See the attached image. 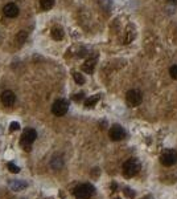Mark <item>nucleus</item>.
<instances>
[{"label":"nucleus","mask_w":177,"mask_h":199,"mask_svg":"<svg viewBox=\"0 0 177 199\" xmlns=\"http://www.w3.org/2000/svg\"><path fill=\"white\" fill-rule=\"evenodd\" d=\"M140 170V162L135 158H129L127 159L126 162L123 163V175L126 178H132L139 172Z\"/></svg>","instance_id":"obj_1"},{"label":"nucleus","mask_w":177,"mask_h":199,"mask_svg":"<svg viewBox=\"0 0 177 199\" xmlns=\"http://www.w3.org/2000/svg\"><path fill=\"white\" fill-rule=\"evenodd\" d=\"M37 138V131L34 129H32V127H28V129H25L23 131V135H21V146L24 147V150L25 151H31L32 149V143L36 141Z\"/></svg>","instance_id":"obj_2"},{"label":"nucleus","mask_w":177,"mask_h":199,"mask_svg":"<svg viewBox=\"0 0 177 199\" xmlns=\"http://www.w3.org/2000/svg\"><path fill=\"white\" fill-rule=\"evenodd\" d=\"M94 193H95V188L90 183H83V185H79L74 188L75 199H89L94 195Z\"/></svg>","instance_id":"obj_3"},{"label":"nucleus","mask_w":177,"mask_h":199,"mask_svg":"<svg viewBox=\"0 0 177 199\" xmlns=\"http://www.w3.org/2000/svg\"><path fill=\"white\" fill-rule=\"evenodd\" d=\"M160 162L166 167L176 165V162H177V151L173 150V149H166V150H164L163 153H161V155H160Z\"/></svg>","instance_id":"obj_4"},{"label":"nucleus","mask_w":177,"mask_h":199,"mask_svg":"<svg viewBox=\"0 0 177 199\" xmlns=\"http://www.w3.org/2000/svg\"><path fill=\"white\" fill-rule=\"evenodd\" d=\"M69 110V102L63 98H60V100L54 101L52 105V113L57 117H62L68 113Z\"/></svg>","instance_id":"obj_5"},{"label":"nucleus","mask_w":177,"mask_h":199,"mask_svg":"<svg viewBox=\"0 0 177 199\" xmlns=\"http://www.w3.org/2000/svg\"><path fill=\"white\" fill-rule=\"evenodd\" d=\"M126 101L129 106H139L143 101V96L137 89H131L127 92Z\"/></svg>","instance_id":"obj_6"},{"label":"nucleus","mask_w":177,"mask_h":199,"mask_svg":"<svg viewBox=\"0 0 177 199\" xmlns=\"http://www.w3.org/2000/svg\"><path fill=\"white\" fill-rule=\"evenodd\" d=\"M126 137V130L120 125H114L110 129V138L112 141H120Z\"/></svg>","instance_id":"obj_7"},{"label":"nucleus","mask_w":177,"mask_h":199,"mask_svg":"<svg viewBox=\"0 0 177 199\" xmlns=\"http://www.w3.org/2000/svg\"><path fill=\"white\" fill-rule=\"evenodd\" d=\"M16 101V96L13 92H11V90H5V92H3L1 94V102L4 106H12L13 103H15Z\"/></svg>","instance_id":"obj_8"},{"label":"nucleus","mask_w":177,"mask_h":199,"mask_svg":"<svg viewBox=\"0 0 177 199\" xmlns=\"http://www.w3.org/2000/svg\"><path fill=\"white\" fill-rule=\"evenodd\" d=\"M4 15L7 16V17H16V16L18 15V8L16 4H13V3H8L7 5L4 7Z\"/></svg>","instance_id":"obj_9"},{"label":"nucleus","mask_w":177,"mask_h":199,"mask_svg":"<svg viewBox=\"0 0 177 199\" xmlns=\"http://www.w3.org/2000/svg\"><path fill=\"white\" fill-rule=\"evenodd\" d=\"M8 186H9V188L13 191H20V190H24V188L26 187V183L21 179H12L9 183H8Z\"/></svg>","instance_id":"obj_10"},{"label":"nucleus","mask_w":177,"mask_h":199,"mask_svg":"<svg viewBox=\"0 0 177 199\" xmlns=\"http://www.w3.org/2000/svg\"><path fill=\"white\" fill-rule=\"evenodd\" d=\"M63 166V158L60 155H54L52 158V161H50V167H52L53 170H61Z\"/></svg>","instance_id":"obj_11"},{"label":"nucleus","mask_w":177,"mask_h":199,"mask_svg":"<svg viewBox=\"0 0 177 199\" xmlns=\"http://www.w3.org/2000/svg\"><path fill=\"white\" fill-rule=\"evenodd\" d=\"M94 66H95V60H92V58H90V60H87L86 63L82 65V70L85 72V73H92L94 72Z\"/></svg>","instance_id":"obj_12"},{"label":"nucleus","mask_w":177,"mask_h":199,"mask_svg":"<svg viewBox=\"0 0 177 199\" xmlns=\"http://www.w3.org/2000/svg\"><path fill=\"white\" fill-rule=\"evenodd\" d=\"M99 98H100L99 94L91 96V97H89L87 100H85V106H86V108H92V106H95V103L99 101Z\"/></svg>","instance_id":"obj_13"},{"label":"nucleus","mask_w":177,"mask_h":199,"mask_svg":"<svg viewBox=\"0 0 177 199\" xmlns=\"http://www.w3.org/2000/svg\"><path fill=\"white\" fill-rule=\"evenodd\" d=\"M63 29H61L60 27H55V28L52 29V37L54 40H57V41H60V40L63 39Z\"/></svg>","instance_id":"obj_14"},{"label":"nucleus","mask_w":177,"mask_h":199,"mask_svg":"<svg viewBox=\"0 0 177 199\" xmlns=\"http://www.w3.org/2000/svg\"><path fill=\"white\" fill-rule=\"evenodd\" d=\"M40 5L44 11H48L54 5V0H40Z\"/></svg>","instance_id":"obj_15"},{"label":"nucleus","mask_w":177,"mask_h":199,"mask_svg":"<svg viewBox=\"0 0 177 199\" xmlns=\"http://www.w3.org/2000/svg\"><path fill=\"white\" fill-rule=\"evenodd\" d=\"M26 37H28V33H26L25 31H20L17 33V36H16V41H17L18 44H23V42H25Z\"/></svg>","instance_id":"obj_16"},{"label":"nucleus","mask_w":177,"mask_h":199,"mask_svg":"<svg viewBox=\"0 0 177 199\" xmlns=\"http://www.w3.org/2000/svg\"><path fill=\"white\" fill-rule=\"evenodd\" d=\"M73 77H74V81H75L77 84H79V85L85 84V77L82 76L81 73H78V72H74V73H73Z\"/></svg>","instance_id":"obj_17"},{"label":"nucleus","mask_w":177,"mask_h":199,"mask_svg":"<svg viewBox=\"0 0 177 199\" xmlns=\"http://www.w3.org/2000/svg\"><path fill=\"white\" fill-rule=\"evenodd\" d=\"M169 74H171V77L173 80H177V65L171 66V69H169Z\"/></svg>","instance_id":"obj_18"},{"label":"nucleus","mask_w":177,"mask_h":199,"mask_svg":"<svg viewBox=\"0 0 177 199\" xmlns=\"http://www.w3.org/2000/svg\"><path fill=\"white\" fill-rule=\"evenodd\" d=\"M8 169H9V171L13 172V174H17V172L20 171V169H18L15 163H8Z\"/></svg>","instance_id":"obj_19"},{"label":"nucleus","mask_w":177,"mask_h":199,"mask_svg":"<svg viewBox=\"0 0 177 199\" xmlns=\"http://www.w3.org/2000/svg\"><path fill=\"white\" fill-rule=\"evenodd\" d=\"M18 127H20V125H18V122L13 121L9 124V131H16V130H18Z\"/></svg>","instance_id":"obj_20"},{"label":"nucleus","mask_w":177,"mask_h":199,"mask_svg":"<svg viewBox=\"0 0 177 199\" xmlns=\"http://www.w3.org/2000/svg\"><path fill=\"white\" fill-rule=\"evenodd\" d=\"M124 194H126L127 196H128V198H134L135 196V193H134V190H131V188H124Z\"/></svg>","instance_id":"obj_21"},{"label":"nucleus","mask_w":177,"mask_h":199,"mask_svg":"<svg viewBox=\"0 0 177 199\" xmlns=\"http://www.w3.org/2000/svg\"><path fill=\"white\" fill-rule=\"evenodd\" d=\"M83 97H85L83 93H78V94H74V96H73V100L77 101V102H79V101L83 100Z\"/></svg>","instance_id":"obj_22"},{"label":"nucleus","mask_w":177,"mask_h":199,"mask_svg":"<svg viewBox=\"0 0 177 199\" xmlns=\"http://www.w3.org/2000/svg\"><path fill=\"white\" fill-rule=\"evenodd\" d=\"M169 4H177V0H168Z\"/></svg>","instance_id":"obj_23"},{"label":"nucleus","mask_w":177,"mask_h":199,"mask_svg":"<svg viewBox=\"0 0 177 199\" xmlns=\"http://www.w3.org/2000/svg\"><path fill=\"white\" fill-rule=\"evenodd\" d=\"M144 199H152V198H151V196H147V198H144Z\"/></svg>","instance_id":"obj_24"}]
</instances>
